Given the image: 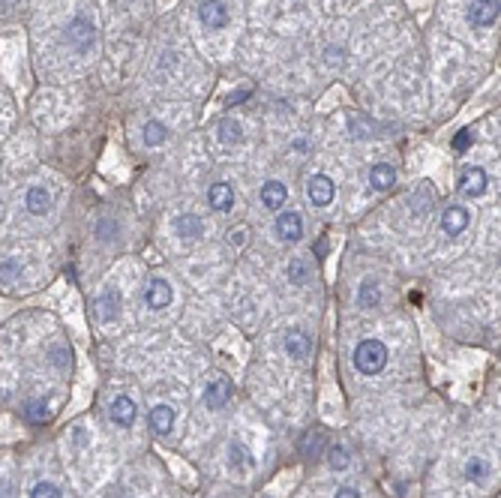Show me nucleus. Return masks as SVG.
I'll use <instances>...</instances> for the list:
<instances>
[{"label":"nucleus","instance_id":"nucleus-4","mask_svg":"<svg viewBox=\"0 0 501 498\" xmlns=\"http://www.w3.org/2000/svg\"><path fill=\"white\" fill-rule=\"evenodd\" d=\"M198 18H202V24L210 27V31H223L228 24V6L223 0H204V3L198 6Z\"/></svg>","mask_w":501,"mask_h":498},{"label":"nucleus","instance_id":"nucleus-11","mask_svg":"<svg viewBox=\"0 0 501 498\" xmlns=\"http://www.w3.org/2000/svg\"><path fill=\"white\" fill-rule=\"evenodd\" d=\"M108 414L117 426H133L135 423V402L129 396H114L112 405H108Z\"/></svg>","mask_w":501,"mask_h":498},{"label":"nucleus","instance_id":"nucleus-30","mask_svg":"<svg viewBox=\"0 0 501 498\" xmlns=\"http://www.w3.org/2000/svg\"><path fill=\"white\" fill-rule=\"evenodd\" d=\"M18 271H22V264H18V262H6V264H0V280L9 282L13 276H18Z\"/></svg>","mask_w":501,"mask_h":498},{"label":"nucleus","instance_id":"nucleus-15","mask_svg":"<svg viewBox=\"0 0 501 498\" xmlns=\"http://www.w3.org/2000/svg\"><path fill=\"white\" fill-rule=\"evenodd\" d=\"M369 183H373L375 193H387V189H394V183H396V168L387 165V163L373 165V172H369Z\"/></svg>","mask_w":501,"mask_h":498},{"label":"nucleus","instance_id":"nucleus-6","mask_svg":"<svg viewBox=\"0 0 501 498\" xmlns=\"http://www.w3.org/2000/svg\"><path fill=\"white\" fill-rule=\"evenodd\" d=\"M172 282L163 280V276H154V280L147 282V292H144V301L150 310H165L168 303H172Z\"/></svg>","mask_w":501,"mask_h":498},{"label":"nucleus","instance_id":"nucleus-7","mask_svg":"<svg viewBox=\"0 0 501 498\" xmlns=\"http://www.w3.org/2000/svg\"><path fill=\"white\" fill-rule=\"evenodd\" d=\"M498 18V0H472L468 6V22L474 27H489Z\"/></svg>","mask_w":501,"mask_h":498},{"label":"nucleus","instance_id":"nucleus-27","mask_svg":"<svg viewBox=\"0 0 501 498\" xmlns=\"http://www.w3.org/2000/svg\"><path fill=\"white\" fill-rule=\"evenodd\" d=\"M228 460H232V465H237V468H246V465H249V453L244 451V444L232 442V451H228Z\"/></svg>","mask_w":501,"mask_h":498},{"label":"nucleus","instance_id":"nucleus-5","mask_svg":"<svg viewBox=\"0 0 501 498\" xmlns=\"http://www.w3.org/2000/svg\"><path fill=\"white\" fill-rule=\"evenodd\" d=\"M276 234H279V241H285V243H297L300 237H304V219H300V213H294V211L279 213Z\"/></svg>","mask_w":501,"mask_h":498},{"label":"nucleus","instance_id":"nucleus-3","mask_svg":"<svg viewBox=\"0 0 501 498\" xmlns=\"http://www.w3.org/2000/svg\"><path fill=\"white\" fill-rule=\"evenodd\" d=\"M306 195H309V202H313L315 207H327L336 198V186H334V181H330L327 174H313L309 177V183H306Z\"/></svg>","mask_w":501,"mask_h":498},{"label":"nucleus","instance_id":"nucleus-22","mask_svg":"<svg viewBox=\"0 0 501 498\" xmlns=\"http://www.w3.org/2000/svg\"><path fill=\"white\" fill-rule=\"evenodd\" d=\"M244 138V129H240L237 121H223L219 123V142L223 144H237Z\"/></svg>","mask_w":501,"mask_h":498},{"label":"nucleus","instance_id":"nucleus-1","mask_svg":"<svg viewBox=\"0 0 501 498\" xmlns=\"http://www.w3.org/2000/svg\"><path fill=\"white\" fill-rule=\"evenodd\" d=\"M354 366L364 375H378L387 366V345L378 340H364L354 348Z\"/></svg>","mask_w":501,"mask_h":498},{"label":"nucleus","instance_id":"nucleus-34","mask_svg":"<svg viewBox=\"0 0 501 498\" xmlns=\"http://www.w3.org/2000/svg\"><path fill=\"white\" fill-rule=\"evenodd\" d=\"M306 147H309L306 138H297V142H294V151H306Z\"/></svg>","mask_w":501,"mask_h":498},{"label":"nucleus","instance_id":"nucleus-17","mask_svg":"<svg viewBox=\"0 0 501 498\" xmlns=\"http://www.w3.org/2000/svg\"><path fill=\"white\" fill-rule=\"evenodd\" d=\"M285 352L292 361H306L309 352H313V345H309V336L297 333V331H288L285 333Z\"/></svg>","mask_w":501,"mask_h":498},{"label":"nucleus","instance_id":"nucleus-31","mask_svg":"<svg viewBox=\"0 0 501 498\" xmlns=\"http://www.w3.org/2000/svg\"><path fill=\"white\" fill-rule=\"evenodd\" d=\"M246 99H249V91H234L228 96V105H240V103H246Z\"/></svg>","mask_w":501,"mask_h":498},{"label":"nucleus","instance_id":"nucleus-12","mask_svg":"<svg viewBox=\"0 0 501 498\" xmlns=\"http://www.w3.org/2000/svg\"><path fill=\"white\" fill-rule=\"evenodd\" d=\"M232 400V384L225 378H216L204 387V405L207 408H225V402Z\"/></svg>","mask_w":501,"mask_h":498},{"label":"nucleus","instance_id":"nucleus-14","mask_svg":"<svg viewBox=\"0 0 501 498\" xmlns=\"http://www.w3.org/2000/svg\"><path fill=\"white\" fill-rule=\"evenodd\" d=\"M150 430L159 435H168L174 430V408L172 405H154L150 408Z\"/></svg>","mask_w":501,"mask_h":498},{"label":"nucleus","instance_id":"nucleus-28","mask_svg":"<svg viewBox=\"0 0 501 498\" xmlns=\"http://www.w3.org/2000/svg\"><path fill=\"white\" fill-rule=\"evenodd\" d=\"M24 412H27V417H30V421H33V423H43V421H48V408H45L43 402H27V408H24Z\"/></svg>","mask_w":501,"mask_h":498},{"label":"nucleus","instance_id":"nucleus-19","mask_svg":"<svg viewBox=\"0 0 501 498\" xmlns=\"http://www.w3.org/2000/svg\"><path fill=\"white\" fill-rule=\"evenodd\" d=\"M174 225H177V234L184 237V241H195V237H202V234H204V222H202V219H198L195 213L177 216V219H174Z\"/></svg>","mask_w":501,"mask_h":498},{"label":"nucleus","instance_id":"nucleus-32","mask_svg":"<svg viewBox=\"0 0 501 498\" xmlns=\"http://www.w3.org/2000/svg\"><path fill=\"white\" fill-rule=\"evenodd\" d=\"M336 498H360V492L354 490V486H343V490L336 492Z\"/></svg>","mask_w":501,"mask_h":498},{"label":"nucleus","instance_id":"nucleus-16","mask_svg":"<svg viewBox=\"0 0 501 498\" xmlns=\"http://www.w3.org/2000/svg\"><path fill=\"white\" fill-rule=\"evenodd\" d=\"M24 202H27V211L36 213V216H43V213L52 211V193H48L45 186H30L27 195H24Z\"/></svg>","mask_w":501,"mask_h":498},{"label":"nucleus","instance_id":"nucleus-10","mask_svg":"<svg viewBox=\"0 0 501 498\" xmlns=\"http://www.w3.org/2000/svg\"><path fill=\"white\" fill-rule=\"evenodd\" d=\"M207 202L216 213H228L234 207V189L232 183H214L207 189Z\"/></svg>","mask_w":501,"mask_h":498},{"label":"nucleus","instance_id":"nucleus-21","mask_svg":"<svg viewBox=\"0 0 501 498\" xmlns=\"http://www.w3.org/2000/svg\"><path fill=\"white\" fill-rule=\"evenodd\" d=\"M168 138V129H165V123H159V121H150L147 126H144V144L147 147H159Z\"/></svg>","mask_w":501,"mask_h":498},{"label":"nucleus","instance_id":"nucleus-26","mask_svg":"<svg viewBox=\"0 0 501 498\" xmlns=\"http://www.w3.org/2000/svg\"><path fill=\"white\" fill-rule=\"evenodd\" d=\"M30 498H63V495H60V490L52 481H39L33 486V492H30Z\"/></svg>","mask_w":501,"mask_h":498},{"label":"nucleus","instance_id":"nucleus-2","mask_svg":"<svg viewBox=\"0 0 501 498\" xmlns=\"http://www.w3.org/2000/svg\"><path fill=\"white\" fill-rule=\"evenodd\" d=\"M66 43L73 45L78 54L90 52V48H94V43H96V27L90 24L87 18H73V22H69V27H66Z\"/></svg>","mask_w":501,"mask_h":498},{"label":"nucleus","instance_id":"nucleus-18","mask_svg":"<svg viewBox=\"0 0 501 498\" xmlns=\"http://www.w3.org/2000/svg\"><path fill=\"white\" fill-rule=\"evenodd\" d=\"M96 312H99V322H114V318L120 315V294L114 292H103L99 294V301H96Z\"/></svg>","mask_w":501,"mask_h":498},{"label":"nucleus","instance_id":"nucleus-13","mask_svg":"<svg viewBox=\"0 0 501 498\" xmlns=\"http://www.w3.org/2000/svg\"><path fill=\"white\" fill-rule=\"evenodd\" d=\"M288 202V189L285 183H279V181H267L262 186V204L267 207V211H279V207H285Z\"/></svg>","mask_w":501,"mask_h":498},{"label":"nucleus","instance_id":"nucleus-20","mask_svg":"<svg viewBox=\"0 0 501 498\" xmlns=\"http://www.w3.org/2000/svg\"><path fill=\"white\" fill-rule=\"evenodd\" d=\"M327 465L334 468V471H343V468L352 465V456H348V451L343 444H330L327 447Z\"/></svg>","mask_w":501,"mask_h":498},{"label":"nucleus","instance_id":"nucleus-33","mask_svg":"<svg viewBox=\"0 0 501 498\" xmlns=\"http://www.w3.org/2000/svg\"><path fill=\"white\" fill-rule=\"evenodd\" d=\"M228 241H232L234 246H244V241H246V234H244V232H234V234H228Z\"/></svg>","mask_w":501,"mask_h":498},{"label":"nucleus","instance_id":"nucleus-24","mask_svg":"<svg viewBox=\"0 0 501 498\" xmlns=\"http://www.w3.org/2000/svg\"><path fill=\"white\" fill-rule=\"evenodd\" d=\"M360 306H364V310H373V306H378V285L375 282H364V285H360Z\"/></svg>","mask_w":501,"mask_h":498},{"label":"nucleus","instance_id":"nucleus-8","mask_svg":"<svg viewBox=\"0 0 501 498\" xmlns=\"http://www.w3.org/2000/svg\"><path fill=\"white\" fill-rule=\"evenodd\" d=\"M486 186H489V177H486L484 168H465L463 177H459V193L468 195V198L484 195Z\"/></svg>","mask_w":501,"mask_h":498},{"label":"nucleus","instance_id":"nucleus-29","mask_svg":"<svg viewBox=\"0 0 501 498\" xmlns=\"http://www.w3.org/2000/svg\"><path fill=\"white\" fill-rule=\"evenodd\" d=\"M468 144H472V129H463V133H456V138H454V151H456V153H463Z\"/></svg>","mask_w":501,"mask_h":498},{"label":"nucleus","instance_id":"nucleus-23","mask_svg":"<svg viewBox=\"0 0 501 498\" xmlns=\"http://www.w3.org/2000/svg\"><path fill=\"white\" fill-rule=\"evenodd\" d=\"M309 273H313V267H309L304 258H294L292 264H288V280H292L294 285H304L309 282Z\"/></svg>","mask_w":501,"mask_h":498},{"label":"nucleus","instance_id":"nucleus-25","mask_svg":"<svg viewBox=\"0 0 501 498\" xmlns=\"http://www.w3.org/2000/svg\"><path fill=\"white\" fill-rule=\"evenodd\" d=\"M486 474H489V465L484 460H477V456H474V460L465 462V477H468V481H484Z\"/></svg>","mask_w":501,"mask_h":498},{"label":"nucleus","instance_id":"nucleus-9","mask_svg":"<svg viewBox=\"0 0 501 498\" xmlns=\"http://www.w3.org/2000/svg\"><path fill=\"white\" fill-rule=\"evenodd\" d=\"M468 222H472V216H468L465 207L450 204L447 211H444V216H442V232H444L447 237H456V234H463V232H465Z\"/></svg>","mask_w":501,"mask_h":498}]
</instances>
